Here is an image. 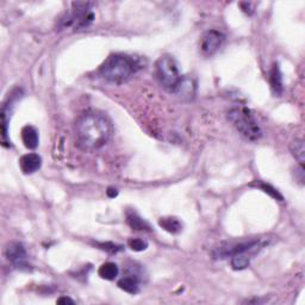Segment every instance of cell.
<instances>
[{
  "mask_svg": "<svg viewBox=\"0 0 305 305\" xmlns=\"http://www.w3.org/2000/svg\"><path fill=\"white\" fill-rule=\"evenodd\" d=\"M113 125L106 115L98 111H89L81 115L75 123L78 145L86 151L103 148L111 140Z\"/></svg>",
  "mask_w": 305,
  "mask_h": 305,
  "instance_id": "6da1fadb",
  "label": "cell"
},
{
  "mask_svg": "<svg viewBox=\"0 0 305 305\" xmlns=\"http://www.w3.org/2000/svg\"><path fill=\"white\" fill-rule=\"evenodd\" d=\"M98 274L105 280H115L120 274V269H118L116 263L106 262L99 267Z\"/></svg>",
  "mask_w": 305,
  "mask_h": 305,
  "instance_id": "5bb4252c",
  "label": "cell"
},
{
  "mask_svg": "<svg viewBox=\"0 0 305 305\" xmlns=\"http://www.w3.org/2000/svg\"><path fill=\"white\" fill-rule=\"evenodd\" d=\"M177 96H179L182 99H192L193 96L196 93V85L191 78L182 77L180 83L178 84L177 89L174 90V92Z\"/></svg>",
  "mask_w": 305,
  "mask_h": 305,
  "instance_id": "9c48e42d",
  "label": "cell"
},
{
  "mask_svg": "<svg viewBox=\"0 0 305 305\" xmlns=\"http://www.w3.org/2000/svg\"><path fill=\"white\" fill-rule=\"evenodd\" d=\"M6 257L17 269L28 267V254L20 242H11L6 248Z\"/></svg>",
  "mask_w": 305,
  "mask_h": 305,
  "instance_id": "52a82bcc",
  "label": "cell"
},
{
  "mask_svg": "<svg viewBox=\"0 0 305 305\" xmlns=\"http://www.w3.org/2000/svg\"><path fill=\"white\" fill-rule=\"evenodd\" d=\"M22 141L28 149H36L39 147V131L31 125H26L22 129Z\"/></svg>",
  "mask_w": 305,
  "mask_h": 305,
  "instance_id": "30bf717a",
  "label": "cell"
},
{
  "mask_svg": "<svg viewBox=\"0 0 305 305\" xmlns=\"http://www.w3.org/2000/svg\"><path fill=\"white\" fill-rule=\"evenodd\" d=\"M256 187L261 188L263 192L269 193V195L271 196V197L276 198V199H278V201H283V197H281V196H280V193L278 192L276 188L272 187V186H271V185L265 184V182H257V184H256Z\"/></svg>",
  "mask_w": 305,
  "mask_h": 305,
  "instance_id": "d6986e66",
  "label": "cell"
},
{
  "mask_svg": "<svg viewBox=\"0 0 305 305\" xmlns=\"http://www.w3.org/2000/svg\"><path fill=\"white\" fill-rule=\"evenodd\" d=\"M228 120L237 131L247 140L255 142L262 137V129L252 111L245 106L230 108Z\"/></svg>",
  "mask_w": 305,
  "mask_h": 305,
  "instance_id": "3957f363",
  "label": "cell"
},
{
  "mask_svg": "<svg viewBox=\"0 0 305 305\" xmlns=\"http://www.w3.org/2000/svg\"><path fill=\"white\" fill-rule=\"evenodd\" d=\"M270 84H271V87H272L273 92L276 93L277 96H280V94L283 93V90H284L283 75H281V72L278 64H276V66L273 67V69L271 70Z\"/></svg>",
  "mask_w": 305,
  "mask_h": 305,
  "instance_id": "7c38bea8",
  "label": "cell"
},
{
  "mask_svg": "<svg viewBox=\"0 0 305 305\" xmlns=\"http://www.w3.org/2000/svg\"><path fill=\"white\" fill-rule=\"evenodd\" d=\"M41 165H42V159L35 152L23 155L19 160V167L24 174H32L37 172L41 168Z\"/></svg>",
  "mask_w": 305,
  "mask_h": 305,
  "instance_id": "ba28073f",
  "label": "cell"
},
{
  "mask_svg": "<svg viewBox=\"0 0 305 305\" xmlns=\"http://www.w3.org/2000/svg\"><path fill=\"white\" fill-rule=\"evenodd\" d=\"M56 303L57 304H75V301H74L73 299H70V298H68V297H61L57 299Z\"/></svg>",
  "mask_w": 305,
  "mask_h": 305,
  "instance_id": "ffe728a7",
  "label": "cell"
},
{
  "mask_svg": "<svg viewBox=\"0 0 305 305\" xmlns=\"http://www.w3.org/2000/svg\"><path fill=\"white\" fill-rule=\"evenodd\" d=\"M93 4L87 2H77L72 4V11L66 13L60 19V30L72 28L74 30H83L89 28L94 22Z\"/></svg>",
  "mask_w": 305,
  "mask_h": 305,
  "instance_id": "277c9868",
  "label": "cell"
},
{
  "mask_svg": "<svg viewBox=\"0 0 305 305\" xmlns=\"http://www.w3.org/2000/svg\"><path fill=\"white\" fill-rule=\"evenodd\" d=\"M155 75L161 86L169 92H174L182 79L178 61L171 55H164L155 63Z\"/></svg>",
  "mask_w": 305,
  "mask_h": 305,
  "instance_id": "5b68a950",
  "label": "cell"
},
{
  "mask_svg": "<svg viewBox=\"0 0 305 305\" xmlns=\"http://www.w3.org/2000/svg\"><path fill=\"white\" fill-rule=\"evenodd\" d=\"M225 41V36L217 30H209L202 36L199 48L204 56H212L221 49Z\"/></svg>",
  "mask_w": 305,
  "mask_h": 305,
  "instance_id": "8992f818",
  "label": "cell"
},
{
  "mask_svg": "<svg viewBox=\"0 0 305 305\" xmlns=\"http://www.w3.org/2000/svg\"><path fill=\"white\" fill-rule=\"evenodd\" d=\"M159 224L162 229L171 234H179L182 230V224L175 217H164L159 219Z\"/></svg>",
  "mask_w": 305,
  "mask_h": 305,
  "instance_id": "4fadbf2b",
  "label": "cell"
},
{
  "mask_svg": "<svg viewBox=\"0 0 305 305\" xmlns=\"http://www.w3.org/2000/svg\"><path fill=\"white\" fill-rule=\"evenodd\" d=\"M118 286H120L121 290L125 291V292L135 294L140 290V279H138L137 276H135V274H131V276L122 278V279L118 281Z\"/></svg>",
  "mask_w": 305,
  "mask_h": 305,
  "instance_id": "8fae6325",
  "label": "cell"
},
{
  "mask_svg": "<svg viewBox=\"0 0 305 305\" xmlns=\"http://www.w3.org/2000/svg\"><path fill=\"white\" fill-rule=\"evenodd\" d=\"M248 252H243V253H237L235 255L232 256V267L235 271H242L246 270L247 267L250 265V257L249 254H247Z\"/></svg>",
  "mask_w": 305,
  "mask_h": 305,
  "instance_id": "9a60e30c",
  "label": "cell"
},
{
  "mask_svg": "<svg viewBox=\"0 0 305 305\" xmlns=\"http://www.w3.org/2000/svg\"><path fill=\"white\" fill-rule=\"evenodd\" d=\"M291 151H292L293 157L297 159V161L299 162L301 167H303L305 161V148H304V141L296 140L291 144Z\"/></svg>",
  "mask_w": 305,
  "mask_h": 305,
  "instance_id": "e0dca14e",
  "label": "cell"
},
{
  "mask_svg": "<svg viewBox=\"0 0 305 305\" xmlns=\"http://www.w3.org/2000/svg\"><path fill=\"white\" fill-rule=\"evenodd\" d=\"M127 221L128 224L135 230H150V226H149L148 223L135 212L128 213Z\"/></svg>",
  "mask_w": 305,
  "mask_h": 305,
  "instance_id": "2e32d148",
  "label": "cell"
},
{
  "mask_svg": "<svg viewBox=\"0 0 305 305\" xmlns=\"http://www.w3.org/2000/svg\"><path fill=\"white\" fill-rule=\"evenodd\" d=\"M118 195V192H117V189L116 188H112V187H110L107 189V196L110 198H113V197H116V196Z\"/></svg>",
  "mask_w": 305,
  "mask_h": 305,
  "instance_id": "44dd1931",
  "label": "cell"
},
{
  "mask_svg": "<svg viewBox=\"0 0 305 305\" xmlns=\"http://www.w3.org/2000/svg\"><path fill=\"white\" fill-rule=\"evenodd\" d=\"M128 246L130 247V249H133L134 252H142V250H145L148 248V242L142 239H138V237H135V239L129 240Z\"/></svg>",
  "mask_w": 305,
  "mask_h": 305,
  "instance_id": "ac0fdd59",
  "label": "cell"
},
{
  "mask_svg": "<svg viewBox=\"0 0 305 305\" xmlns=\"http://www.w3.org/2000/svg\"><path fill=\"white\" fill-rule=\"evenodd\" d=\"M140 68L141 63L135 57L123 55V54H115L104 61L99 72L101 77L110 83L123 84Z\"/></svg>",
  "mask_w": 305,
  "mask_h": 305,
  "instance_id": "7a4b0ae2",
  "label": "cell"
}]
</instances>
